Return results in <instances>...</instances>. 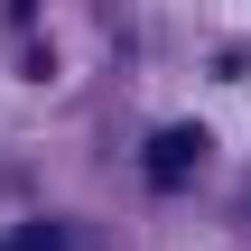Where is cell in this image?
<instances>
[{"mask_svg":"<svg viewBox=\"0 0 251 251\" xmlns=\"http://www.w3.org/2000/svg\"><path fill=\"white\" fill-rule=\"evenodd\" d=\"M196 158H205V130H158V140H149V177H158V186H177Z\"/></svg>","mask_w":251,"mask_h":251,"instance_id":"cell-1","label":"cell"},{"mask_svg":"<svg viewBox=\"0 0 251 251\" xmlns=\"http://www.w3.org/2000/svg\"><path fill=\"white\" fill-rule=\"evenodd\" d=\"M0 251H65V233H56V224H28L19 242H0Z\"/></svg>","mask_w":251,"mask_h":251,"instance_id":"cell-2","label":"cell"}]
</instances>
